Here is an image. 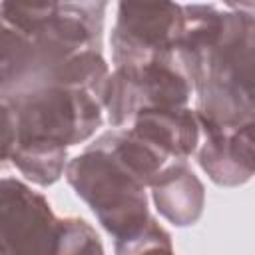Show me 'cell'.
<instances>
[{
	"label": "cell",
	"instance_id": "obj_12",
	"mask_svg": "<svg viewBox=\"0 0 255 255\" xmlns=\"http://www.w3.org/2000/svg\"><path fill=\"white\" fill-rule=\"evenodd\" d=\"M6 161L32 183L48 187L56 183L68 167V145L52 139L18 141Z\"/></svg>",
	"mask_w": 255,
	"mask_h": 255
},
{
	"label": "cell",
	"instance_id": "obj_13",
	"mask_svg": "<svg viewBox=\"0 0 255 255\" xmlns=\"http://www.w3.org/2000/svg\"><path fill=\"white\" fill-rule=\"evenodd\" d=\"M58 255H106L94 227L82 217L62 219V237Z\"/></svg>",
	"mask_w": 255,
	"mask_h": 255
},
{
	"label": "cell",
	"instance_id": "obj_14",
	"mask_svg": "<svg viewBox=\"0 0 255 255\" xmlns=\"http://www.w3.org/2000/svg\"><path fill=\"white\" fill-rule=\"evenodd\" d=\"M159 243H171V235L155 219H151L133 237L124 239V241H114V251H116V255H137L143 249H147L151 245H159Z\"/></svg>",
	"mask_w": 255,
	"mask_h": 255
},
{
	"label": "cell",
	"instance_id": "obj_16",
	"mask_svg": "<svg viewBox=\"0 0 255 255\" xmlns=\"http://www.w3.org/2000/svg\"><path fill=\"white\" fill-rule=\"evenodd\" d=\"M239 6H241V8H245V10H249L251 14H255V2H241Z\"/></svg>",
	"mask_w": 255,
	"mask_h": 255
},
{
	"label": "cell",
	"instance_id": "obj_7",
	"mask_svg": "<svg viewBox=\"0 0 255 255\" xmlns=\"http://www.w3.org/2000/svg\"><path fill=\"white\" fill-rule=\"evenodd\" d=\"M62 219L48 199L20 179L0 183V251L2 255H58Z\"/></svg>",
	"mask_w": 255,
	"mask_h": 255
},
{
	"label": "cell",
	"instance_id": "obj_10",
	"mask_svg": "<svg viewBox=\"0 0 255 255\" xmlns=\"http://www.w3.org/2000/svg\"><path fill=\"white\" fill-rule=\"evenodd\" d=\"M149 187L159 215L171 225L189 227L195 225L203 215L205 187L185 161L165 165Z\"/></svg>",
	"mask_w": 255,
	"mask_h": 255
},
{
	"label": "cell",
	"instance_id": "obj_8",
	"mask_svg": "<svg viewBox=\"0 0 255 255\" xmlns=\"http://www.w3.org/2000/svg\"><path fill=\"white\" fill-rule=\"evenodd\" d=\"M201 131L197 163L213 183L237 187L255 175V122Z\"/></svg>",
	"mask_w": 255,
	"mask_h": 255
},
{
	"label": "cell",
	"instance_id": "obj_9",
	"mask_svg": "<svg viewBox=\"0 0 255 255\" xmlns=\"http://www.w3.org/2000/svg\"><path fill=\"white\" fill-rule=\"evenodd\" d=\"M129 129L175 161H185L197 149L201 135L197 112L187 106L141 112L133 118Z\"/></svg>",
	"mask_w": 255,
	"mask_h": 255
},
{
	"label": "cell",
	"instance_id": "obj_1",
	"mask_svg": "<svg viewBox=\"0 0 255 255\" xmlns=\"http://www.w3.org/2000/svg\"><path fill=\"white\" fill-rule=\"evenodd\" d=\"M177 58L201 129L255 122V14L239 4H183Z\"/></svg>",
	"mask_w": 255,
	"mask_h": 255
},
{
	"label": "cell",
	"instance_id": "obj_3",
	"mask_svg": "<svg viewBox=\"0 0 255 255\" xmlns=\"http://www.w3.org/2000/svg\"><path fill=\"white\" fill-rule=\"evenodd\" d=\"M2 110L14 122V145L24 139L76 145L90 139L104 122V104L84 88L44 86L24 90L2 96Z\"/></svg>",
	"mask_w": 255,
	"mask_h": 255
},
{
	"label": "cell",
	"instance_id": "obj_15",
	"mask_svg": "<svg viewBox=\"0 0 255 255\" xmlns=\"http://www.w3.org/2000/svg\"><path fill=\"white\" fill-rule=\"evenodd\" d=\"M137 255H175V253H173V245L171 243H159V245H151V247L143 249Z\"/></svg>",
	"mask_w": 255,
	"mask_h": 255
},
{
	"label": "cell",
	"instance_id": "obj_6",
	"mask_svg": "<svg viewBox=\"0 0 255 255\" xmlns=\"http://www.w3.org/2000/svg\"><path fill=\"white\" fill-rule=\"evenodd\" d=\"M106 8V2H2L0 18L4 26L70 52H102Z\"/></svg>",
	"mask_w": 255,
	"mask_h": 255
},
{
	"label": "cell",
	"instance_id": "obj_5",
	"mask_svg": "<svg viewBox=\"0 0 255 255\" xmlns=\"http://www.w3.org/2000/svg\"><path fill=\"white\" fill-rule=\"evenodd\" d=\"M183 6L175 2H120L112 30L116 68H139L177 56Z\"/></svg>",
	"mask_w": 255,
	"mask_h": 255
},
{
	"label": "cell",
	"instance_id": "obj_2",
	"mask_svg": "<svg viewBox=\"0 0 255 255\" xmlns=\"http://www.w3.org/2000/svg\"><path fill=\"white\" fill-rule=\"evenodd\" d=\"M66 179L114 241L133 237L153 219L145 185L114 155L94 143L68 161Z\"/></svg>",
	"mask_w": 255,
	"mask_h": 255
},
{
	"label": "cell",
	"instance_id": "obj_11",
	"mask_svg": "<svg viewBox=\"0 0 255 255\" xmlns=\"http://www.w3.org/2000/svg\"><path fill=\"white\" fill-rule=\"evenodd\" d=\"M94 145L106 149L110 155H114L129 173H133L145 187H149L155 179V175L165 167L167 157L155 149L151 143H147L143 137H139L133 129H112L102 133Z\"/></svg>",
	"mask_w": 255,
	"mask_h": 255
},
{
	"label": "cell",
	"instance_id": "obj_4",
	"mask_svg": "<svg viewBox=\"0 0 255 255\" xmlns=\"http://www.w3.org/2000/svg\"><path fill=\"white\" fill-rule=\"evenodd\" d=\"M191 92V78L177 56L139 68H116L108 82L104 110L114 128H124L131 126L141 112L185 108Z\"/></svg>",
	"mask_w": 255,
	"mask_h": 255
}]
</instances>
